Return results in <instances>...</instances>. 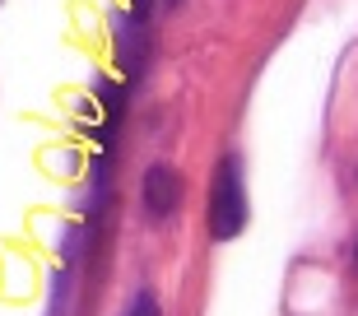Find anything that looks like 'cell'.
Wrapping results in <instances>:
<instances>
[{
  "label": "cell",
  "instance_id": "cell-3",
  "mask_svg": "<svg viewBox=\"0 0 358 316\" xmlns=\"http://www.w3.org/2000/svg\"><path fill=\"white\" fill-rule=\"evenodd\" d=\"M126 316H159V303H154L149 293H140V298L131 303V312H126Z\"/></svg>",
  "mask_w": 358,
  "mask_h": 316
},
{
  "label": "cell",
  "instance_id": "cell-2",
  "mask_svg": "<svg viewBox=\"0 0 358 316\" xmlns=\"http://www.w3.org/2000/svg\"><path fill=\"white\" fill-rule=\"evenodd\" d=\"M140 191H145V214L149 219H168V214L177 210V200H182V177H177L168 163H154V168L145 172V182H140Z\"/></svg>",
  "mask_w": 358,
  "mask_h": 316
},
{
  "label": "cell",
  "instance_id": "cell-1",
  "mask_svg": "<svg viewBox=\"0 0 358 316\" xmlns=\"http://www.w3.org/2000/svg\"><path fill=\"white\" fill-rule=\"evenodd\" d=\"M242 228H247V186H242V163L228 154L210 186V233L219 242H233Z\"/></svg>",
  "mask_w": 358,
  "mask_h": 316
}]
</instances>
